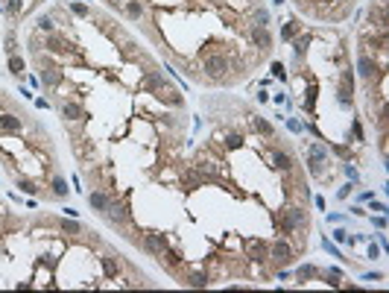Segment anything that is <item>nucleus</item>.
Listing matches in <instances>:
<instances>
[{"instance_id":"nucleus-1","label":"nucleus","mask_w":389,"mask_h":293,"mask_svg":"<svg viewBox=\"0 0 389 293\" xmlns=\"http://www.w3.org/2000/svg\"><path fill=\"white\" fill-rule=\"evenodd\" d=\"M228 68H231V65H228V56H222V53H208L205 62H202V70L208 76H222Z\"/></svg>"},{"instance_id":"nucleus-2","label":"nucleus","mask_w":389,"mask_h":293,"mask_svg":"<svg viewBox=\"0 0 389 293\" xmlns=\"http://www.w3.org/2000/svg\"><path fill=\"white\" fill-rule=\"evenodd\" d=\"M167 246H170V238L164 232H147V235H144V249H147L150 255H155V258H158Z\"/></svg>"},{"instance_id":"nucleus-3","label":"nucleus","mask_w":389,"mask_h":293,"mask_svg":"<svg viewBox=\"0 0 389 293\" xmlns=\"http://www.w3.org/2000/svg\"><path fill=\"white\" fill-rule=\"evenodd\" d=\"M105 220L111 226H123L129 223V206H123V203H114V200H108V206H105Z\"/></svg>"},{"instance_id":"nucleus-4","label":"nucleus","mask_w":389,"mask_h":293,"mask_svg":"<svg viewBox=\"0 0 389 293\" xmlns=\"http://www.w3.org/2000/svg\"><path fill=\"white\" fill-rule=\"evenodd\" d=\"M267 252H270L267 258L278 261V264H290V261H293V249H290V243H287V241H281V238H278V241H272Z\"/></svg>"},{"instance_id":"nucleus-5","label":"nucleus","mask_w":389,"mask_h":293,"mask_svg":"<svg viewBox=\"0 0 389 293\" xmlns=\"http://www.w3.org/2000/svg\"><path fill=\"white\" fill-rule=\"evenodd\" d=\"M325 150H322L319 144H313V147H310V155H307V167H310V173H313V176H319L322 173V161H325Z\"/></svg>"},{"instance_id":"nucleus-6","label":"nucleus","mask_w":389,"mask_h":293,"mask_svg":"<svg viewBox=\"0 0 389 293\" xmlns=\"http://www.w3.org/2000/svg\"><path fill=\"white\" fill-rule=\"evenodd\" d=\"M272 167H278V170L290 173L293 167H296V158H293L287 150H275V153H272Z\"/></svg>"},{"instance_id":"nucleus-7","label":"nucleus","mask_w":389,"mask_h":293,"mask_svg":"<svg viewBox=\"0 0 389 293\" xmlns=\"http://www.w3.org/2000/svg\"><path fill=\"white\" fill-rule=\"evenodd\" d=\"M252 41H254V47L257 50H270L272 47V35H270V30L267 27H252Z\"/></svg>"},{"instance_id":"nucleus-8","label":"nucleus","mask_w":389,"mask_h":293,"mask_svg":"<svg viewBox=\"0 0 389 293\" xmlns=\"http://www.w3.org/2000/svg\"><path fill=\"white\" fill-rule=\"evenodd\" d=\"M158 261H161L167 270H179V267H182V252H179V249H173V246H167V249L158 255Z\"/></svg>"},{"instance_id":"nucleus-9","label":"nucleus","mask_w":389,"mask_h":293,"mask_svg":"<svg viewBox=\"0 0 389 293\" xmlns=\"http://www.w3.org/2000/svg\"><path fill=\"white\" fill-rule=\"evenodd\" d=\"M357 68H360V76H363V79H374V76H377V65H374L372 59H369V56H366V53H360V59H357Z\"/></svg>"},{"instance_id":"nucleus-10","label":"nucleus","mask_w":389,"mask_h":293,"mask_svg":"<svg viewBox=\"0 0 389 293\" xmlns=\"http://www.w3.org/2000/svg\"><path fill=\"white\" fill-rule=\"evenodd\" d=\"M62 118L68 123H73V121H85L88 115L82 112V106L79 103H62Z\"/></svg>"},{"instance_id":"nucleus-11","label":"nucleus","mask_w":389,"mask_h":293,"mask_svg":"<svg viewBox=\"0 0 389 293\" xmlns=\"http://www.w3.org/2000/svg\"><path fill=\"white\" fill-rule=\"evenodd\" d=\"M44 47H47L50 53H68V50H70V44L65 41V38H62V35H56V33H50V35H47Z\"/></svg>"},{"instance_id":"nucleus-12","label":"nucleus","mask_w":389,"mask_h":293,"mask_svg":"<svg viewBox=\"0 0 389 293\" xmlns=\"http://www.w3.org/2000/svg\"><path fill=\"white\" fill-rule=\"evenodd\" d=\"M62 79V70L56 68V65H47V68H41V85L44 88H53L56 82Z\"/></svg>"},{"instance_id":"nucleus-13","label":"nucleus","mask_w":389,"mask_h":293,"mask_svg":"<svg viewBox=\"0 0 389 293\" xmlns=\"http://www.w3.org/2000/svg\"><path fill=\"white\" fill-rule=\"evenodd\" d=\"M182 281H185L187 287H205V284L211 281V276H208L205 270H193V273H187V276L182 278Z\"/></svg>"},{"instance_id":"nucleus-14","label":"nucleus","mask_w":389,"mask_h":293,"mask_svg":"<svg viewBox=\"0 0 389 293\" xmlns=\"http://www.w3.org/2000/svg\"><path fill=\"white\" fill-rule=\"evenodd\" d=\"M246 249H249V258H252V261H264V258H267V249H270V243H264V241H249V243H246Z\"/></svg>"},{"instance_id":"nucleus-15","label":"nucleus","mask_w":389,"mask_h":293,"mask_svg":"<svg viewBox=\"0 0 389 293\" xmlns=\"http://www.w3.org/2000/svg\"><path fill=\"white\" fill-rule=\"evenodd\" d=\"M123 15L129 18V21H138V18L144 15V6H141V0H126V3H123Z\"/></svg>"},{"instance_id":"nucleus-16","label":"nucleus","mask_w":389,"mask_h":293,"mask_svg":"<svg viewBox=\"0 0 389 293\" xmlns=\"http://www.w3.org/2000/svg\"><path fill=\"white\" fill-rule=\"evenodd\" d=\"M88 206L102 214V211H105V206H108V197H105L102 190H94V193H88Z\"/></svg>"},{"instance_id":"nucleus-17","label":"nucleus","mask_w":389,"mask_h":293,"mask_svg":"<svg viewBox=\"0 0 389 293\" xmlns=\"http://www.w3.org/2000/svg\"><path fill=\"white\" fill-rule=\"evenodd\" d=\"M24 123L18 121L15 115H0V129H6V132H18Z\"/></svg>"},{"instance_id":"nucleus-18","label":"nucleus","mask_w":389,"mask_h":293,"mask_svg":"<svg viewBox=\"0 0 389 293\" xmlns=\"http://www.w3.org/2000/svg\"><path fill=\"white\" fill-rule=\"evenodd\" d=\"M102 261V270H105V276L108 278H114L120 273V261H114L111 255H105V258H100Z\"/></svg>"},{"instance_id":"nucleus-19","label":"nucleus","mask_w":389,"mask_h":293,"mask_svg":"<svg viewBox=\"0 0 389 293\" xmlns=\"http://www.w3.org/2000/svg\"><path fill=\"white\" fill-rule=\"evenodd\" d=\"M225 147H228V150H240V147H243V135H240V132H228V135H225Z\"/></svg>"},{"instance_id":"nucleus-20","label":"nucleus","mask_w":389,"mask_h":293,"mask_svg":"<svg viewBox=\"0 0 389 293\" xmlns=\"http://www.w3.org/2000/svg\"><path fill=\"white\" fill-rule=\"evenodd\" d=\"M254 129H257L261 135H267V138H272V135H275V129H272L270 123L264 121V118H254Z\"/></svg>"},{"instance_id":"nucleus-21","label":"nucleus","mask_w":389,"mask_h":293,"mask_svg":"<svg viewBox=\"0 0 389 293\" xmlns=\"http://www.w3.org/2000/svg\"><path fill=\"white\" fill-rule=\"evenodd\" d=\"M53 193H56V197H68V182H65L62 176L53 179Z\"/></svg>"},{"instance_id":"nucleus-22","label":"nucleus","mask_w":389,"mask_h":293,"mask_svg":"<svg viewBox=\"0 0 389 293\" xmlns=\"http://www.w3.org/2000/svg\"><path fill=\"white\" fill-rule=\"evenodd\" d=\"M9 70H12L15 76H21V70H24V59H21V56H9Z\"/></svg>"},{"instance_id":"nucleus-23","label":"nucleus","mask_w":389,"mask_h":293,"mask_svg":"<svg viewBox=\"0 0 389 293\" xmlns=\"http://www.w3.org/2000/svg\"><path fill=\"white\" fill-rule=\"evenodd\" d=\"M296 276H299V281H305V278H313V276H316V267L305 264V267H299V273H296Z\"/></svg>"},{"instance_id":"nucleus-24","label":"nucleus","mask_w":389,"mask_h":293,"mask_svg":"<svg viewBox=\"0 0 389 293\" xmlns=\"http://www.w3.org/2000/svg\"><path fill=\"white\" fill-rule=\"evenodd\" d=\"M38 30H41V33H47V35H50V33H53V18L41 15V18H38Z\"/></svg>"},{"instance_id":"nucleus-25","label":"nucleus","mask_w":389,"mask_h":293,"mask_svg":"<svg viewBox=\"0 0 389 293\" xmlns=\"http://www.w3.org/2000/svg\"><path fill=\"white\" fill-rule=\"evenodd\" d=\"M18 188L24 190V193H38V185L30 182V179H21V182H18Z\"/></svg>"},{"instance_id":"nucleus-26","label":"nucleus","mask_w":389,"mask_h":293,"mask_svg":"<svg viewBox=\"0 0 389 293\" xmlns=\"http://www.w3.org/2000/svg\"><path fill=\"white\" fill-rule=\"evenodd\" d=\"M254 21H257L254 27H267V24H270V12H267V9H257V12H254Z\"/></svg>"},{"instance_id":"nucleus-27","label":"nucleus","mask_w":389,"mask_h":293,"mask_svg":"<svg viewBox=\"0 0 389 293\" xmlns=\"http://www.w3.org/2000/svg\"><path fill=\"white\" fill-rule=\"evenodd\" d=\"M15 47H18L15 33H9V35H6V53H9V56H15Z\"/></svg>"},{"instance_id":"nucleus-28","label":"nucleus","mask_w":389,"mask_h":293,"mask_svg":"<svg viewBox=\"0 0 389 293\" xmlns=\"http://www.w3.org/2000/svg\"><path fill=\"white\" fill-rule=\"evenodd\" d=\"M272 76H278V79H287V73H284V65H281V62H272Z\"/></svg>"},{"instance_id":"nucleus-29","label":"nucleus","mask_w":389,"mask_h":293,"mask_svg":"<svg viewBox=\"0 0 389 293\" xmlns=\"http://www.w3.org/2000/svg\"><path fill=\"white\" fill-rule=\"evenodd\" d=\"M70 12H73V15H79V18H85V15H88V6H82V3H70Z\"/></svg>"},{"instance_id":"nucleus-30","label":"nucleus","mask_w":389,"mask_h":293,"mask_svg":"<svg viewBox=\"0 0 389 293\" xmlns=\"http://www.w3.org/2000/svg\"><path fill=\"white\" fill-rule=\"evenodd\" d=\"M62 229H65V232H82V226L73 223V220H62Z\"/></svg>"},{"instance_id":"nucleus-31","label":"nucleus","mask_w":389,"mask_h":293,"mask_svg":"<svg viewBox=\"0 0 389 293\" xmlns=\"http://www.w3.org/2000/svg\"><path fill=\"white\" fill-rule=\"evenodd\" d=\"M293 35H296V27H284V30H281V38H284V41H290Z\"/></svg>"}]
</instances>
